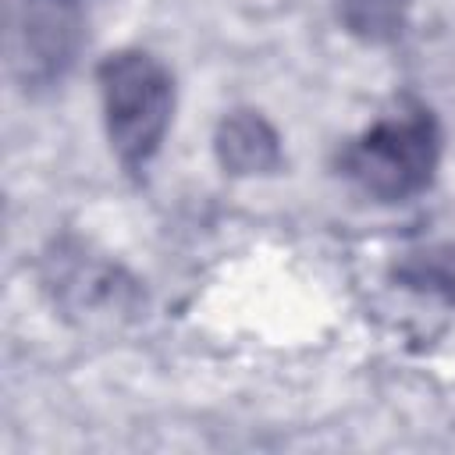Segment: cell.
<instances>
[{
  "label": "cell",
  "instance_id": "obj_6",
  "mask_svg": "<svg viewBox=\"0 0 455 455\" xmlns=\"http://www.w3.org/2000/svg\"><path fill=\"white\" fill-rule=\"evenodd\" d=\"M398 277L409 288H423V291H434V295L455 302V249L437 245V249L409 252V259L398 267Z\"/></svg>",
  "mask_w": 455,
  "mask_h": 455
},
{
  "label": "cell",
  "instance_id": "obj_3",
  "mask_svg": "<svg viewBox=\"0 0 455 455\" xmlns=\"http://www.w3.org/2000/svg\"><path fill=\"white\" fill-rule=\"evenodd\" d=\"M217 156L231 174H267L281 167V142L259 114L235 110L217 128Z\"/></svg>",
  "mask_w": 455,
  "mask_h": 455
},
{
  "label": "cell",
  "instance_id": "obj_4",
  "mask_svg": "<svg viewBox=\"0 0 455 455\" xmlns=\"http://www.w3.org/2000/svg\"><path fill=\"white\" fill-rule=\"evenodd\" d=\"M64 259V256H60ZM68 267L60 274H53L60 295L68 302H75V309H92L96 302H114L121 306V299L128 295V284H117V270L107 263H92L82 252H75L71 259H64Z\"/></svg>",
  "mask_w": 455,
  "mask_h": 455
},
{
  "label": "cell",
  "instance_id": "obj_2",
  "mask_svg": "<svg viewBox=\"0 0 455 455\" xmlns=\"http://www.w3.org/2000/svg\"><path fill=\"white\" fill-rule=\"evenodd\" d=\"M441 160V132L427 107H402L370 124L345 153L341 171L373 199L398 203L423 192Z\"/></svg>",
  "mask_w": 455,
  "mask_h": 455
},
{
  "label": "cell",
  "instance_id": "obj_5",
  "mask_svg": "<svg viewBox=\"0 0 455 455\" xmlns=\"http://www.w3.org/2000/svg\"><path fill=\"white\" fill-rule=\"evenodd\" d=\"M341 25L366 43H391L412 11V0H334Z\"/></svg>",
  "mask_w": 455,
  "mask_h": 455
},
{
  "label": "cell",
  "instance_id": "obj_1",
  "mask_svg": "<svg viewBox=\"0 0 455 455\" xmlns=\"http://www.w3.org/2000/svg\"><path fill=\"white\" fill-rule=\"evenodd\" d=\"M103 121L110 146L124 171L139 174L156 156L171 110H174V82L171 71L146 50H117L103 57L96 68Z\"/></svg>",
  "mask_w": 455,
  "mask_h": 455
}]
</instances>
